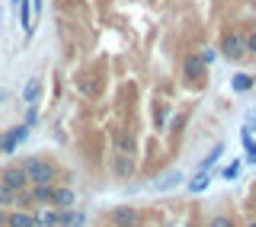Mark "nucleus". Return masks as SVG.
Masks as SVG:
<instances>
[{
  "mask_svg": "<svg viewBox=\"0 0 256 227\" xmlns=\"http://www.w3.org/2000/svg\"><path fill=\"white\" fill-rule=\"evenodd\" d=\"M0 182H4L10 192H20V189H26V182H29V180H26V173H22V166H20V170H6Z\"/></svg>",
  "mask_w": 256,
  "mask_h": 227,
  "instance_id": "obj_3",
  "label": "nucleus"
},
{
  "mask_svg": "<svg viewBox=\"0 0 256 227\" xmlns=\"http://www.w3.org/2000/svg\"><path fill=\"white\" fill-rule=\"evenodd\" d=\"M237 173H240V164H230V166H224V170H221V176H224V180H234Z\"/></svg>",
  "mask_w": 256,
  "mask_h": 227,
  "instance_id": "obj_17",
  "label": "nucleus"
},
{
  "mask_svg": "<svg viewBox=\"0 0 256 227\" xmlns=\"http://www.w3.org/2000/svg\"><path fill=\"white\" fill-rule=\"evenodd\" d=\"M22 173H26V180H29V182L42 186V182H52V180H54V164H48V160H38V157H32V160H26Z\"/></svg>",
  "mask_w": 256,
  "mask_h": 227,
  "instance_id": "obj_1",
  "label": "nucleus"
},
{
  "mask_svg": "<svg viewBox=\"0 0 256 227\" xmlns=\"http://www.w3.org/2000/svg\"><path fill=\"white\" fill-rule=\"evenodd\" d=\"M198 58H202V61L208 64V61H214V52H208V48H205V52H202V54H198Z\"/></svg>",
  "mask_w": 256,
  "mask_h": 227,
  "instance_id": "obj_22",
  "label": "nucleus"
},
{
  "mask_svg": "<svg viewBox=\"0 0 256 227\" xmlns=\"http://www.w3.org/2000/svg\"><path fill=\"white\" fill-rule=\"evenodd\" d=\"M29 20H32V6L22 4V26H29Z\"/></svg>",
  "mask_w": 256,
  "mask_h": 227,
  "instance_id": "obj_20",
  "label": "nucleus"
},
{
  "mask_svg": "<svg viewBox=\"0 0 256 227\" xmlns=\"http://www.w3.org/2000/svg\"><path fill=\"white\" fill-rule=\"evenodd\" d=\"M250 86H253V77H246V74H237L234 77V90L244 93V90H250Z\"/></svg>",
  "mask_w": 256,
  "mask_h": 227,
  "instance_id": "obj_14",
  "label": "nucleus"
},
{
  "mask_svg": "<svg viewBox=\"0 0 256 227\" xmlns=\"http://www.w3.org/2000/svg\"><path fill=\"white\" fill-rule=\"evenodd\" d=\"M10 227H36V218L26 212H16V214H10Z\"/></svg>",
  "mask_w": 256,
  "mask_h": 227,
  "instance_id": "obj_9",
  "label": "nucleus"
},
{
  "mask_svg": "<svg viewBox=\"0 0 256 227\" xmlns=\"http://www.w3.org/2000/svg\"><path fill=\"white\" fill-rule=\"evenodd\" d=\"M116 170H118L122 176H128V173H132V160H128L125 154H118V160H116Z\"/></svg>",
  "mask_w": 256,
  "mask_h": 227,
  "instance_id": "obj_15",
  "label": "nucleus"
},
{
  "mask_svg": "<svg viewBox=\"0 0 256 227\" xmlns=\"http://www.w3.org/2000/svg\"><path fill=\"white\" fill-rule=\"evenodd\" d=\"M244 144H246V160L256 164V144L250 141V132H244Z\"/></svg>",
  "mask_w": 256,
  "mask_h": 227,
  "instance_id": "obj_16",
  "label": "nucleus"
},
{
  "mask_svg": "<svg viewBox=\"0 0 256 227\" xmlns=\"http://www.w3.org/2000/svg\"><path fill=\"white\" fill-rule=\"evenodd\" d=\"M250 227H256V221H253V224H250Z\"/></svg>",
  "mask_w": 256,
  "mask_h": 227,
  "instance_id": "obj_24",
  "label": "nucleus"
},
{
  "mask_svg": "<svg viewBox=\"0 0 256 227\" xmlns=\"http://www.w3.org/2000/svg\"><path fill=\"white\" fill-rule=\"evenodd\" d=\"M22 100H26L29 106H32V102L38 100V80H36V77H32L29 84H26V90H22Z\"/></svg>",
  "mask_w": 256,
  "mask_h": 227,
  "instance_id": "obj_12",
  "label": "nucleus"
},
{
  "mask_svg": "<svg viewBox=\"0 0 256 227\" xmlns=\"http://www.w3.org/2000/svg\"><path fill=\"white\" fill-rule=\"evenodd\" d=\"M74 192L70 189H52V205H58L61 212H68V208H74Z\"/></svg>",
  "mask_w": 256,
  "mask_h": 227,
  "instance_id": "obj_5",
  "label": "nucleus"
},
{
  "mask_svg": "<svg viewBox=\"0 0 256 227\" xmlns=\"http://www.w3.org/2000/svg\"><path fill=\"white\" fill-rule=\"evenodd\" d=\"M26 132H29V128L22 125V128H16V132H10L6 138H0V154H13V150H16V144L26 138Z\"/></svg>",
  "mask_w": 256,
  "mask_h": 227,
  "instance_id": "obj_4",
  "label": "nucleus"
},
{
  "mask_svg": "<svg viewBox=\"0 0 256 227\" xmlns=\"http://www.w3.org/2000/svg\"><path fill=\"white\" fill-rule=\"evenodd\" d=\"M61 224V214L52 212V208H45V212L36 214V227H58Z\"/></svg>",
  "mask_w": 256,
  "mask_h": 227,
  "instance_id": "obj_6",
  "label": "nucleus"
},
{
  "mask_svg": "<svg viewBox=\"0 0 256 227\" xmlns=\"http://www.w3.org/2000/svg\"><path fill=\"white\" fill-rule=\"evenodd\" d=\"M212 227H234L230 218H212Z\"/></svg>",
  "mask_w": 256,
  "mask_h": 227,
  "instance_id": "obj_19",
  "label": "nucleus"
},
{
  "mask_svg": "<svg viewBox=\"0 0 256 227\" xmlns=\"http://www.w3.org/2000/svg\"><path fill=\"white\" fill-rule=\"evenodd\" d=\"M205 74V61L202 58H186V77H202Z\"/></svg>",
  "mask_w": 256,
  "mask_h": 227,
  "instance_id": "obj_8",
  "label": "nucleus"
},
{
  "mask_svg": "<svg viewBox=\"0 0 256 227\" xmlns=\"http://www.w3.org/2000/svg\"><path fill=\"white\" fill-rule=\"evenodd\" d=\"M221 52H224V58L237 61V58H244V54H246V42H244L240 36H228V38H224V48H221Z\"/></svg>",
  "mask_w": 256,
  "mask_h": 227,
  "instance_id": "obj_2",
  "label": "nucleus"
},
{
  "mask_svg": "<svg viewBox=\"0 0 256 227\" xmlns=\"http://www.w3.org/2000/svg\"><path fill=\"white\" fill-rule=\"evenodd\" d=\"M116 224L134 227V224H138V212H132V208H118V212H116Z\"/></svg>",
  "mask_w": 256,
  "mask_h": 227,
  "instance_id": "obj_7",
  "label": "nucleus"
},
{
  "mask_svg": "<svg viewBox=\"0 0 256 227\" xmlns=\"http://www.w3.org/2000/svg\"><path fill=\"white\" fill-rule=\"evenodd\" d=\"M38 202H52V186L48 182H42V186H36V192H32Z\"/></svg>",
  "mask_w": 256,
  "mask_h": 227,
  "instance_id": "obj_13",
  "label": "nucleus"
},
{
  "mask_svg": "<svg viewBox=\"0 0 256 227\" xmlns=\"http://www.w3.org/2000/svg\"><path fill=\"white\" fill-rule=\"evenodd\" d=\"M80 224H84V214L80 212H70L68 208V212L61 214V227H80Z\"/></svg>",
  "mask_w": 256,
  "mask_h": 227,
  "instance_id": "obj_10",
  "label": "nucleus"
},
{
  "mask_svg": "<svg viewBox=\"0 0 256 227\" xmlns=\"http://www.w3.org/2000/svg\"><path fill=\"white\" fill-rule=\"evenodd\" d=\"M253 125H256V109L250 112V116H246V132H250V128H253Z\"/></svg>",
  "mask_w": 256,
  "mask_h": 227,
  "instance_id": "obj_21",
  "label": "nucleus"
},
{
  "mask_svg": "<svg viewBox=\"0 0 256 227\" xmlns=\"http://www.w3.org/2000/svg\"><path fill=\"white\" fill-rule=\"evenodd\" d=\"M208 182H212L208 180V170H198V176L189 182V192H202V189H208Z\"/></svg>",
  "mask_w": 256,
  "mask_h": 227,
  "instance_id": "obj_11",
  "label": "nucleus"
},
{
  "mask_svg": "<svg viewBox=\"0 0 256 227\" xmlns=\"http://www.w3.org/2000/svg\"><path fill=\"white\" fill-rule=\"evenodd\" d=\"M250 52H256V36H253V38H250Z\"/></svg>",
  "mask_w": 256,
  "mask_h": 227,
  "instance_id": "obj_23",
  "label": "nucleus"
},
{
  "mask_svg": "<svg viewBox=\"0 0 256 227\" xmlns=\"http://www.w3.org/2000/svg\"><path fill=\"white\" fill-rule=\"evenodd\" d=\"M10 202H13V192L6 189L4 182H0V205H10Z\"/></svg>",
  "mask_w": 256,
  "mask_h": 227,
  "instance_id": "obj_18",
  "label": "nucleus"
}]
</instances>
